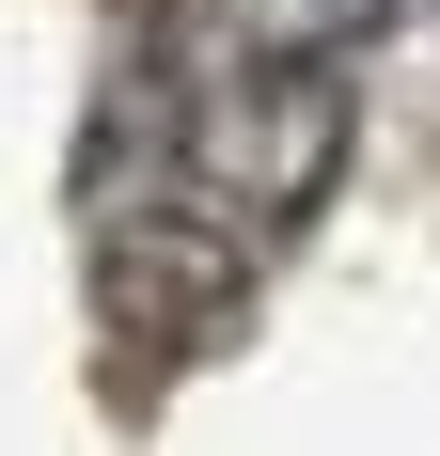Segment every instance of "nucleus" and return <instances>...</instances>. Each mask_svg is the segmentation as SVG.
<instances>
[{
	"instance_id": "1",
	"label": "nucleus",
	"mask_w": 440,
	"mask_h": 456,
	"mask_svg": "<svg viewBox=\"0 0 440 456\" xmlns=\"http://www.w3.org/2000/svg\"><path fill=\"white\" fill-rule=\"evenodd\" d=\"M394 0H220L205 47H252V63H362Z\"/></svg>"
}]
</instances>
